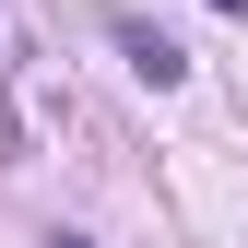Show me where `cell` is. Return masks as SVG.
<instances>
[{
	"label": "cell",
	"mask_w": 248,
	"mask_h": 248,
	"mask_svg": "<svg viewBox=\"0 0 248 248\" xmlns=\"http://www.w3.org/2000/svg\"><path fill=\"white\" fill-rule=\"evenodd\" d=\"M225 12H248V0H225Z\"/></svg>",
	"instance_id": "obj_3"
},
{
	"label": "cell",
	"mask_w": 248,
	"mask_h": 248,
	"mask_svg": "<svg viewBox=\"0 0 248 248\" xmlns=\"http://www.w3.org/2000/svg\"><path fill=\"white\" fill-rule=\"evenodd\" d=\"M47 248H95V236H47Z\"/></svg>",
	"instance_id": "obj_2"
},
{
	"label": "cell",
	"mask_w": 248,
	"mask_h": 248,
	"mask_svg": "<svg viewBox=\"0 0 248 248\" xmlns=\"http://www.w3.org/2000/svg\"><path fill=\"white\" fill-rule=\"evenodd\" d=\"M118 59H130V71L154 83V95H166V83H189V59H177V36H154V24H118Z\"/></svg>",
	"instance_id": "obj_1"
}]
</instances>
